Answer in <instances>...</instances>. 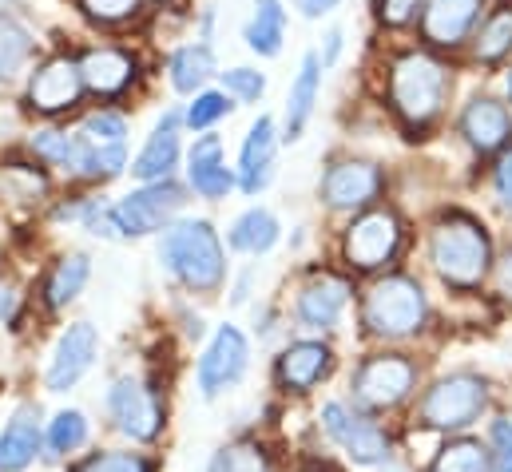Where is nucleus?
<instances>
[{
  "label": "nucleus",
  "instance_id": "f257e3e1",
  "mask_svg": "<svg viewBox=\"0 0 512 472\" xmlns=\"http://www.w3.org/2000/svg\"><path fill=\"white\" fill-rule=\"evenodd\" d=\"M497 413V389L481 369H449L425 381L417 393L409 417H405V437L425 441L429 449L445 437H469L489 425Z\"/></svg>",
  "mask_w": 512,
  "mask_h": 472
},
{
  "label": "nucleus",
  "instance_id": "f03ea898",
  "mask_svg": "<svg viewBox=\"0 0 512 472\" xmlns=\"http://www.w3.org/2000/svg\"><path fill=\"white\" fill-rule=\"evenodd\" d=\"M314 437L318 449L330 453L346 472H378L401 457V433H393V425L382 417L362 413L350 397H326L314 409Z\"/></svg>",
  "mask_w": 512,
  "mask_h": 472
},
{
  "label": "nucleus",
  "instance_id": "7ed1b4c3",
  "mask_svg": "<svg viewBox=\"0 0 512 472\" xmlns=\"http://www.w3.org/2000/svg\"><path fill=\"white\" fill-rule=\"evenodd\" d=\"M433 322V302L421 286V278L389 270L378 274L362 294H358V334L374 346L401 350L417 342Z\"/></svg>",
  "mask_w": 512,
  "mask_h": 472
},
{
  "label": "nucleus",
  "instance_id": "20e7f679",
  "mask_svg": "<svg viewBox=\"0 0 512 472\" xmlns=\"http://www.w3.org/2000/svg\"><path fill=\"white\" fill-rule=\"evenodd\" d=\"M425 389V365L409 350H370L354 361L350 381H346V397L370 413V417H409L417 393Z\"/></svg>",
  "mask_w": 512,
  "mask_h": 472
},
{
  "label": "nucleus",
  "instance_id": "39448f33",
  "mask_svg": "<svg viewBox=\"0 0 512 472\" xmlns=\"http://www.w3.org/2000/svg\"><path fill=\"white\" fill-rule=\"evenodd\" d=\"M497 250L481 219L449 211L429 231V266L453 294H477L493 274Z\"/></svg>",
  "mask_w": 512,
  "mask_h": 472
},
{
  "label": "nucleus",
  "instance_id": "423d86ee",
  "mask_svg": "<svg viewBox=\"0 0 512 472\" xmlns=\"http://www.w3.org/2000/svg\"><path fill=\"white\" fill-rule=\"evenodd\" d=\"M104 429L135 449H159L171 409H167V389L151 373H120L104 389Z\"/></svg>",
  "mask_w": 512,
  "mask_h": 472
},
{
  "label": "nucleus",
  "instance_id": "0eeeda50",
  "mask_svg": "<svg viewBox=\"0 0 512 472\" xmlns=\"http://www.w3.org/2000/svg\"><path fill=\"white\" fill-rule=\"evenodd\" d=\"M159 266L191 294H219L227 286V250L207 219H179L159 238Z\"/></svg>",
  "mask_w": 512,
  "mask_h": 472
},
{
  "label": "nucleus",
  "instance_id": "6e6552de",
  "mask_svg": "<svg viewBox=\"0 0 512 472\" xmlns=\"http://www.w3.org/2000/svg\"><path fill=\"white\" fill-rule=\"evenodd\" d=\"M449 96V72L429 52H405L389 68V104L409 131L429 127Z\"/></svg>",
  "mask_w": 512,
  "mask_h": 472
},
{
  "label": "nucleus",
  "instance_id": "1a4fd4ad",
  "mask_svg": "<svg viewBox=\"0 0 512 472\" xmlns=\"http://www.w3.org/2000/svg\"><path fill=\"white\" fill-rule=\"evenodd\" d=\"M338 369V350L330 338H290L274 361H270V385L286 401H306L314 397Z\"/></svg>",
  "mask_w": 512,
  "mask_h": 472
},
{
  "label": "nucleus",
  "instance_id": "9d476101",
  "mask_svg": "<svg viewBox=\"0 0 512 472\" xmlns=\"http://www.w3.org/2000/svg\"><path fill=\"white\" fill-rule=\"evenodd\" d=\"M354 282L338 270H314L298 290H294V306L290 318L306 338H330L346 326V314L354 306Z\"/></svg>",
  "mask_w": 512,
  "mask_h": 472
},
{
  "label": "nucleus",
  "instance_id": "9b49d317",
  "mask_svg": "<svg viewBox=\"0 0 512 472\" xmlns=\"http://www.w3.org/2000/svg\"><path fill=\"white\" fill-rule=\"evenodd\" d=\"M405 246V227L397 219V211L389 207H370L362 211L346 235H342V262L354 274H389V266L397 262Z\"/></svg>",
  "mask_w": 512,
  "mask_h": 472
},
{
  "label": "nucleus",
  "instance_id": "f8f14e48",
  "mask_svg": "<svg viewBox=\"0 0 512 472\" xmlns=\"http://www.w3.org/2000/svg\"><path fill=\"white\" fill-rule=\"evenodd\" d=\"M251 373V338L235 326L223 322L215 326V334L207 338L203 354L195 357V389L203 401H219L231 389H239Z\"/></svg>",
  "mask_w": 512,
  "mask_h": 472
},
{
  "label": "nucleus",
  "instance_id": "ddd939ff",
  "mask_svg": "<svg viewBox=\"0 0 512 472\" xmlns=\"http://www.w3.org/2000/svg\"><path fill=\"white\" fill-rule=\"evenodd\" d=\"M96 361H100V330L92 322H68L56 334V342L48 350V361H44V373H40L44 393L68 397L96 369Z\"/></svg>",
  "mask_w": 512,
  "mask_h": 472
},
{
  "label": "nucleus",
  "instance_id": "4468645a",
  "mask_svg": "<svg viewBox=\"0 0 512 472\" xmlns=\"http://www.w3.org/2000/svg\"><path fill=\"white\" fill-rule=\"evenodd\" d=\"M183 187H175L171 179L163 183H147L139 191H131L128 199H120L112 207V219H116V231L120 238H143V235H159L175 223V215L183 211Z\"/></svg>",
  "mask_w": 512,
  "mask_h": 472
},
{
  "label": "nucleus",
  "instance_id": "2eb2a0df",
  "mask_svg": "<svg viewBox=\"0 0 512 472\" xmlns=\"http://www.w3.org/2000/svg\"><path fill=\"white\" fill-rule=\"evenodd\" d=\"M44 421L40 401H20L8 409L0 425V472L44 469Z\"/></svg>",
  "mask_w": 512,
  "mask_h": 472
},
{
  "label": "nucleus",
  "instance_id": "dca6fc26",
  "mask_svg": "<svg viewBox=\"0 0 512 472\" xmlns=\"http://www.w3.org/2000/svg\"><path fill=\"white\" fill-rule=\"evenodd\" d=\"M382 187V167H374L366 159H346L322 175V203L330 211H370V203L382 195Z\"/></svg>",
  "mask_w": 512,
  "mask_h": 472
},
{
  "label": "nucleus",
  "instance_id": "f3484780",
  "mask_svg": "<svg viewBox=\"0 0 512 472\" xmlns=\"http://www.w3.org/2000/svg\"><path fill=\"white\" fill-rule=\"evenodd\" d=\"M96 445V421L80 405H60L44 421V469H68Z\"/></svg>",
  "mask_w": 512,
  "mask_h": 472
},
{
  "label": "nucleus",
  "instance_id": "a211bd4d",
  "mask_svg": "<svg viewBox=\"0 0 512 472\" xmlns=\"http://www.w3.org/2000/svg\"><path fill=\"white\" fill-rule=\"evenodd\" d=\"M84 92V76H80V64L68 60V56H56V60H44L32 80H28V104L44 116H56V112H68L76 108Z\"/></svg>",
  "mask_w": 512,
  "mask_h": 472
},
{
  "label": "nucleus",
  "instance_id": "6ab92c4d",
  "mask_svg": "<svg viewBox=\"0 0 512 472\" xmlns=\"http://www.w3.org/2000/svg\"><path fill=\"white\" fill-rule=\"evenodd\" d=\"M282 453L258 437V433H239V437H227L211 457H207V469L203 472H282Z\"/></svg>",
  "mask_w": 512,
  "mask_h": 472
},
{
  "label": "nucleus",
  "instance_id": "aec40b11",
  "mask_svg": "<svg viewBox=\"0 0 512 472\" xmlns=\"http://www.w3.org/2000/svg\"><path fill=\"white\" fill-rule=\"evenodd\" d=\"M481 4L485 0H429L425 4V16H421V32L429 44H441V48H453L461 44L477 16H481Z\"/></svg>",
  "mask_w": 512,
  "mask_h": 472
},
{
  "label": "nucleus",
  "instance_id": "412c9836",
  "mask_svg": "<svg viewBox=\"0 0 512 472\" xmlns=\"http://www.w3.org/2000/svg\"><path fill=\"white\" fill-rule=\"evenodd\" d=\"M274 151H278V135H274V119L258 116L243 139V155H239V187L247 195H258L270 175H274Z\"/></svg>",
  "mask_w": 512,
  "mask_h": 472
},
{
  "label": "nucleus",
  "instance_id": "4be33fe9",
  "mask_svg": "<svg viewBox=\"0 0 512 472\" xmlns=\"http://www.w3.org/2000/svg\"><path fill=\"white\" fill-rule=\"evenodd\" d=\"M461 135H465L481 155L501 151L512 139V119H509V112H505V104L493 100V96H477V100L465 108V116H461Z\"/></svg>",
  "mask_w": 512,
  "mask_h": 472
},
{
  "label": "nucleus",
  "instance_id": "5701e85b",
  "mask_svg": "<svg viewBox=\"0 0 512 472\" xmlns=\"http://www.w3.org/2000/svg\"><path fill=\"white\" fill-rule=\"evenodd\" d=\"M187 175H191V187L203 195V199H227V191L235 187V175L223 159V139L219 135H203L191 155H187Z\"/></svg>",
  "mask_w": 512,
  "mask_h": 472
},
{
  "label": "nucleus",
  "instance_id": "b1692460",
  "mask_svg": "<svg viewBox=\"0 0 512 472\" xmlns=\"http://www.w3.org/2000/svg\"><path fill=\"white\" fill-rule=\"evenodd\" d=\"M417 472H497L493 453L481 433L469 437H445L433 445V453L421 461Z\"/></svg>",
  "mask_w": 512,
  "mask_h": 472
},
{
  "label": "nucleus",
  "instance_id": "393cba45",
  "mask_svg": "<svg viewBox=\"0 0 512 472\" xmlns=\"http://www.w3.org/2000/svg\"><path fill=\"white\" fill-rule=\"evenodd\" d=\"M80 76H84V88H92L96 96H120L135 80V60L124 48H92L80 60Z\"/></svg>",
  "mask_w": 512,
  "mask_h": 472
},
{
  "label": "nucleus",
  "instance_id": "a878e982",
  "mask_svg": "<svg viewBox=\"0 0 512 472\" xmlns=\"http://www.w3.org/2000/svg\"><path fill=\"white\" fill-rule=\"evenodd\" d=\"M175 163H179V116H167L147 135L143 151L131 163V175L143 183H163Z\"/></svg>",
  "mask_w": 512,
  "mask_h": 472
},
{
  "label": "nucleus",
  "instance_id": "bb28decb",
  "mask_svg": "<svg viewBox=\"0 0 512 472\" xmlns=\"http://www.w3.org/2000/svg\"><path fill=\"white\" fill-rule=\"evenodd\" d=\"M64 472H163V461L155 449H135V445L112 441V445H92Z\"/></svg>",
  "mask_w": 512,
  "mask_h": 472
},
{
  "label": "nucleus",
  "instance_id": "cd10ccee",
  "mask_svg": "<svg viewBox=\"0 0 512 472\" xmlns=\"http://www.w3.org/2000/svg\"><path fill=\"white\" fill-rule=\"evenodd\" d=\"M88 278H92V258H88L84 250L64 254V258L48 270V278H44V306H48L52 314L68 310V306L88 290Z\"/></svg>",
  "mask_w": 512,
  "mask_h": 472
},
{
  "label": "nucleus",
  "instance_id": "c85d7f7f",
  "mask_svg": "<svg viewBox=\"0 0 512 472\" xmlns=\"http://www.w3.org/2000/svg\"><path fill=\"white\" fill-rule=\"evenodd\" d=\"M318 84H322V56L318 52H306L302 56V68L290 84V96H286V139H298L306 119L314 112V100H318Z\"/></svg>",
  "mask_w": 512,
  "mask_h": 472
},
{
  "label": "nucleus",
  "instance_id": "c756f323",
  "mask_svg": "<svg viewBox=\"0 0 512 472\" xmlns=\"http://www.w3.org/2000/svg\"><path fill=\"white\" fill-rule=\"evenodd\" d=\"M231 250H239V254H266L274 242H278V219L266 211V207H251V211H243L235 223H231Z\"/></svg>",
  "mask_w": 512,
  "mask_h": 472
},
{
  "label": "nucleus",
  "instance_id": "7c9ffc66",
  "mask_svg": "<svg viewBox=\"0 0 512 472\" xmlns=\"http://www.w3.org/2000/svg\"><path fill=\"white\" fill-rule=\"evenodd\" d=\"M286 36V8L278 0H255V16L247 24V44L258 56H278Z\"/></svg>",
  "mask_w": 512,
  "mask_h": 472
},
{
  "label": "nucleus",
  "instance_id": "2f4dec72",
  "mask_svg": "<svg viewBox=\"0 0 512 472\" xmlns=\"http://www.w3.org/2000/svg\"><path fill=\"white\" fill-rule=\"evenodd\" d=\"M215 76V52L207 44H187L171 56V84L175 92H199Z\"/></svg>",
  "mask_w": 512,
  "mask_h": 472
},
{
  "label": "nucleus",
  "instance_id": "473e14b6",
  "mask_svg": "<svg viewBox=\"0 0 512 472\" xmlns=\"http://www.w3.org/2000/svg\"><path fill=\"white\" fill-rule=\"evenodd\" d=\"M512 52V8H497L477 32V60L497 64Z\"/></svg>",
  "mask_w": 512,
  "mask_h": 472
},
{
  "label": "nucleus",
  "instance_id": "72a5a7b5",
  "mask_svg": "<svg viewBox=\"0 0 512 472\" xmlns=\"http://www.w3.org/2000/svg\"><path fill=\"white\" fill-rule=\"evenodd\" d=\"M28 56H32V36H28L16 20L0 16V80L16 76Z\"/></svg>",
  "mask_w": 512,
  "mask_h": 472
},
{
  "label": "nucleus",
  "instance_id": "f704fd0d",
  "mask_svg": "<svg viewBox=\"0 0 512 472\" xmlns=\"http://www.w3.org/2000/svg\"><path fill=\"white\" fill-rule=\"evenodd\" d=\"M124 167H128L124 143H116V147H96V143H84V139H80V167H76V171H84V175H92V179H112V175H120Z\"/></svg>",
  "mask_w": 512,
  "mask_h": 472
},
{
  "label": "nucleus",
  "instance_id": "c9c22d12",
  "mask_svg": "<svg viewBox=\"0 0 512 472\" xmlns=\"http://www.w3.org/2000/svg\"><path fill=\"white\" fill-rule=\"evenodd\" d=\"M36 155L56 163V167H80V135H68V131H40L32 139Z\"/></svg>",
  "mask_w": 512,
  "mask_h": 472
},
{
  "label": "nucleus",
  "instance_id": "e433bc0d",
  "mask_svg": "<svg viewBox=\"0 0 512 472\" xmlns=\"http://www.w3.org/2000/svg\"><path fill=\"white\" fill-rule=\"evenodd\" d=\"M489 453H493V465L497 469H512V413H493L489 425L481 429Z\"/></svg>",
  "mask_w": 512,
  "mask_h": 472
},
{
  "label": "nucleus",
  "instance_id": "4c0bfd02",
  "mask_svg": "<svg viewBox=\"0 0 512 472\" xmlns=\"http://www.w3.org/2000/svg\"><path fill=\"white\" fill-rule=\"evenodd\" d=\"M124 135H128V123L120 116H112V112L88 116L84 119V131H80V139L96 143V147H116V143H124Z\"/></svg>",
  "mask_w": 512,
  "mask_h": 472
},
{
  "label": "nucleus",
  "instance_id": "58836bf2",
  "mask_svg": "<svg viewBox=\"0 0 512 472\" xmlns=\"http://www.w3.org/2000/svg\"><path fill=\"white\" fill-rule=\"evenodd\" d=\"M227 112H231V96L227 92H199L195 104L187 108V123L195 131H203V127H211L215 119H223Z\"/></svg>",
  "mask_w": 512,
  "mask_h": 472
},
{
  "label": "nucleus",
  "instance_id": "ea45409f",
  "mask_svg": "<svg viewBox=\"0 0 512 472\" xmlns=\"http://www.w3.org/2000/svg\"><path fill=\"white\" fill-rule=\"evenodd\" d=\"M223 88H227V96H235L243 104H258L266 92V80L255 68H231V72H223Z\"/></svg>",
  "mask_w": 512,
  "mask_h": 472
},
{
  "label": "nucleus",
  "instance_id": "a19ab883",
  "mask_svg": "<svg viewBox=\"0 0 512 472\" xmlns=\"http://www.w3.org/2000/svg\"><path fill=\"white\" fill-rule=\"evenodd\" d=\"M80 8L100 24H124L139 12V0H80Z\"/></svg>",
  "mask_w": 512,
  "mask_h": 472
},
{
  "label": "nucleus",
  "instance_id": "79ce46f5",
  "mask_svg": "<svg viewBox=\"0 0 512 472\" xmlns=\"http://www.w3.org/2000/svg\"><path fill=\"white\" fill-rule=\"evenodd\" d=\"M282 472H346L330 453H322V449H306V453H294Z\"/></svg>",
  "mask_w": 512,
  "mask_h": 472
},
{
  "label": "nucleus",
  "instance_id": "37998d69",
  "mask_svg": "<svg viewBox=\"0 0 512 472\" xmlns=\"http://www.w3.org/2000/svg\"><path fill=\"white\" fill-rule=\"evenodd\" d=\"M489 278H493V298H497L505 310H512V246L505 250V254H497Z\"/></svg>",
  "mask_w": 512,
  "mask_h": 472
},
{
  "label": "nucleus",
  "instance_id": "c03bdc74",
  "mask_svg": "<svg viewBox=\"0 0 512 472\" xmlns=\"http://www.w3.org/2000/svg\"><path fill=\"white\" fill-rule=\"evenodd\" d=\"M417 4L421 0H378V16L385 24H409L417 16Z\"/></svg>",
  "mask_w": 512,
  "mask_h": 472
},
{
  "label": "nucleus",
  "instance_id": "a18cd8bd",
  "mask_svg": "<svg viewBox=\"0 0 512 472\" xmlns=\"http://www.w3.org/2000/svg\"><path fill=\"white\" fill-rule=\"evenodd\" d=\"M497 195H501V203L512 211V151L497 163Z\"/></svg>",
  "mask_w": 512,
  "mask_h": 472
},
{
  "label": "nucleus",
  "instance_id": "49530a36",
  "mask_svg": "<svg viewBox=\"0 0 512 472\" xmlns=\"http://www.w3.org/2000/svg\"><path fill=\"white\" fill-rule=\"evenodd\" d=\"M338 0H298V8H302V16H322V12H330Z\"/></svg>",
  "mask_w": 512,
  "mask_h": 472
},
{
  "label": "nucleus",
  "instance_id": "de8ad7c7",
  "mask_svg": "<svg viewBox=\"0 0 512 472\" xmlns=\"http://www.w3.org/2000/svg\"><path fill=\"white\" fill-rule=\"evenodd\" d=\"M326 40H330V44H326V56H322V64H330V60L338 56V44H342V32H330Z\"/></svg>",
  "mask_w": 512,
  "mask_h": 472
},
{
  "label": "nucleus",
  "instance_id": "09e8293b",
  "mask_svg": "<svg viewBox=\"0 0 512 472\" xmlns=\"http://www.w3.org/2000/svg\"><path fill=\"white\" fill-rule=\"evenodd\" d=\"M509 92H512V76H509Z\"/></svg>",
  "mask_w": 512,
  "mask_h": 472
},
{
  "label": "nucleus",
  "instance_id": "8fccbe9b",
  "mask_svg": "<svg viewBox=\"0 0 512 472\" xmlns=\"http://www.w3.org/2000/svg\"><path fill=\"white\" fill-rule=\"evenodd\" d=\"M497 472H512V469H497Z\"/></svg>",
  "mask_w": 512,
  "mask_h": 472
}]
</instances>
